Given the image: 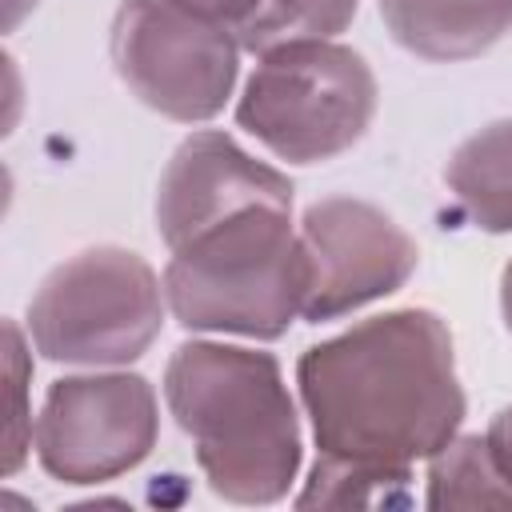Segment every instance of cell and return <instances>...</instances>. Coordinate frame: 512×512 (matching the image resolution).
I'll list each match as a JSON object with an SVG mask.
<instances>
[{"label": "cell", "mask_w": 512, "mask_h": 512, "mask_svg": "<svg viewBox=\"0 0 512 512\" xmlns=\"http://www.w3.org/2000/svg\"><path fill=\"white\" fill-rule=\"evenodd\" d=\"M444 180L476 228L512 232V120L468 136L452 152Z\"/></svg>", "instance_id": "cell-11"}, {"label": "cell", "mask_w": 512, "mask_h": 512, "mask_svg": "<svg viewBox=\"0 0 512 512\" xmlns=\"http://www.w3.org/2000/svg\"><path fill=\"white\" fill-rule=\"evenodd\" d=\"M4 384H8V416H4V472H16L24 464L28 440H32V424H28V408H24V384H28V356H24V340L20 328L8 320L4 324Z\"/></svg>", "instance_id": "cell-15"}, {"label": "cell", "mask_w": 512, "mask_h": 512, "mask_svg": "<svg viewBox=\"0 0 512 512\" xmlns=\"http://www.w3.org/2000/svg\"><path fill=\"white\" fill-rule=\"evenodd\" d=\"M28 332L48 360H136L160 332L156 272L128 248H88L40 284L28 304Z\"/></svg>", "instance_id": "cell-5"}, {"label": "cell", "mask_w": 512, "mask_h": 512, "mask_svg": "<svg viewBox=\"0 0 512 512\" xmlns=\"http://www.w3.org/2000/svg\"><path fill=\"white\" fill-rule=\"evenodd\" d=\"M356 16V0H260L232 32L252 52H276L284 44L328 40Z\"/></svg>", "instance_id": "cell-14"}, {"label": "cell", "mask_w": 512, "mask_h": 512, "mask_svg": "<svg viewBox=\"0 0 512 512\" xmlns=\"http://www.w3.org/2000/svg\"><path fill=\"white\" fill-rule=\"evenodd\" d=\"M300 240L308 252V320H332L396 292L420 260L416 240L392 216L352 196L316 200L304 212Z\"/></svg>", "instance_id": "cell-8"}, {"label": "cell", "mask_w": 512, "mask_h": 512, "mask_svg": "<svg viewBox=\"0 0 512 512\" xmlns=\"http://www.w3.org/2000/svg\"><path fill=\"white\" fill-rule=\"evenodd\" d=\"M488 448H492L500 472L512 484V408H504V412L492 416V424H488Z\"/></svg>", "instance_id": "cell-17"}, {"label": "cell", "mask_w": 512, "mask_h": 512, "mask_svg": "<svg viewBox=\"0 0 512 512\" xmlns=\"http://www.w3.org/2000/svg\"><path fill=\"white\" fill-rule=\"evenodd\" d=\"M500 308H504V324L512 328V264L504 268V284H500Z\"/></svg>", "instance_id": "cell-19"}, {"label": "cell", "mask_w": 512, "mask_h": 512, "mask_svg": "<svg viewBox=\"0 0 512 512\" xmlns=\"http://www.w3.org/2000/svg\"><path fill=\"white\" fill-rule=\"evenodd\" d=\"M376 112L372 68L340 44L304 40L264 52L236 120L276 156L312 164L352 148Z\"/></svg>", "instance_id": "cell-4"}, {"label": "cell", "mask_w": 512, "mask_h": 512, "mask_svg": "<svg viewBox=\"0 0 512 512\" xmlns=\"http://www.w3.org/2000/svg\"><path fill=\"white\" fill-rule=\"evenodd\" d=\"M168 4H176V8H184L192 16H204V20H216V24H232L236 28L244 16L256 12L260 0H168Z\"/></svg>", "instance_id": "cell-16"}, {"label": "cell", "mask_w": 512, "mask_h": 512, "mask_svg": "<svg viewBox=\"0 0 512 512\" xmlns=\"http://www.w3.org/2000/svg\"><path fill=\"white\" fill-rule=\"evenodd\" d=\"M428 508H512V484L500 472L488 436L448 440L432 456Z\"/></svg>", "instance_id": "cell-13"}, {"label": "cell", "mask_w": 512, "mask_h": 512, "mask_svg": "<svg viewBox=\"0 0 512 512\" xmlns=\"http://www.w3.org/2000/svg\"><path fill=\"white\" fill-rule=\"evenodd\" d=\"M164 296L184 328L272 340L304 316V240L280 208L232 216L172 252Z\"/></svg>", "instance_id": "cell-3"}, {"label": "cell", "mask_w": 512, "mask_h": 512, "mask_svg": "<svg viewBox=\"0 0 512 512\" xmlns=\"http://www.w3.org/2000/svg\"><path fill=\"white\" fill-rule=\"evenodd\" d=\"M36 0H4V28H16V20L32 8Z\"/></svg>", "instance_id": "cell-18"}, {"label": "cell", "mask_w": 512, "mask_h": 512, "mask_svg": "<svg viewBox=\"0 0 512 512\" xmlns=\"http://www.w3.org/2000/svg\"><path fill=\"white\" fill-rule=\"evenodd\" d=\"M408 480H412L408 464L320 452L296 504L300 508H404L412 504Z\"/></svg>", "instance_id": "cell-12"}, {"label": "cell", "mask_w": 512, "mask_h": 512, "mask_svg": "<svg viewBox=\"0 0 512 512\" xmlns=\"http://www.w3.org/2000/svg\"><path fill=\"white\" fill-rule=\"evenodd\" d=\"M236 44L228 24L168 0H128L112 20L120 80L172 120H208L224 108L236 80Z\"/></svg>", "instance_id": "cell-6"}, {"label": "cell", "mask_w": 512, "mask_h": 512, "mask_svg": "<svg viewBox=\"0 0 512 512\" xmlns=\"http://www.w3.org/2000/svg\"><path fill=\"white\" fill-rule=\"evenodd\" d=\"M304 408L320 452L412 464L436 456L464 420L452 336L440 316H372L300 356Z\"/></svg>", "instance_id": "cell-1"}, {"label": "cell", "mask_w": 512, "mask_h": 512, "mask_svg": "<svg viewBox=\"0 0 512 512\" xmlns=\"http://www.w3.org/2000/svg\"><path fill=\"white\" fill-rule=\"evenodd\" d=\"M32 440L56 480H112L148 456L156 440V396L148 380L124 372L56 380Z\"/></svg>", "instance_id": "cell-7"}, {"label": "cell", "mask_w": 512, "mask_h": 512, "mask_svg": "<svg viewBox=\"0 0 512 512\" xmlns=\"http://www.w3.org/2000/svg\"><path fill=\"white\" fill-rule=\"evenodd\" d=\"M256 208L288 212L292 184L276 168L236 148V140L224 132L188 136L172 152L156 188V228L172 252L208 228Z\"/></svg>", "instance_id": "cell-9"}, {"label": "cell", "mask_w": 512, "mask_h": 512, "mask_svg": "<svg viewBox=\"0 0 512 512\" xmlns=\"http://www.w3.org/2000/svg\"><path fill=\"white\" fill-rule=\"evenodd\" d=\"M384 24L424 60H468L512 28V0H380Z\"/></svg>", "instance_id": "cell-10"}, {"label": "cell", "mask_w": 512, "mask_h": 512, "mask_svg": "<svg viewBox=\"0 0 512 512\" xmlns=\"http://www.w3.org/2000/svg\"><path fill=\"white\" fill-rule=\"evenodd\" d=\"M164 396L220 496L268 504L288 492L300 464V428L268 352L184 344L168 360Z\"/></svg>", "instance_id": "cell-2"}]
</instances>
